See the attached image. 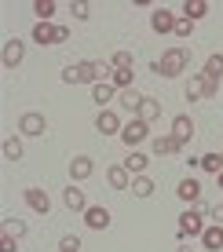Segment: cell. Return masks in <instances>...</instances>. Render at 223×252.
<instances>
[{
	"mask_svg": "<svg viewBox=\"0 0 223 252\" xmlns=\"http://www.w3.org/2000/svg\"><path fill=\"white\" fill-rule=\"evenodd\" d=\"M59 252H81V238H77V234H66V238L59 241Z\"/></svg>",
	"mask_w": 223,
	"mask_h": 252,
	"instance_id": "cell-32",
	"label": "cell"
},
{
	"mask_svg": "<svg viewBox=\"0 0 223 252\" xmlns=\"http://www.w3.org/2000/svg\"><path fill=\"white\" fill-rule=\"evenodd\" d=\"M201 216H205V205H201V201H198V208H187V212L179 216V238H194V234H205Z\"/></svg>",
	"mask_w": 223,
	"mask_h": 252,
	"instance_id": "cell-2",
	"label": "cell"
},
{
	"mask_svg": "<svg viewBox=\"0 0 223 252\" xmlns=\"http://www.w3.org/2000/svg\"><path fill=\"white\" fill-rule=\"evenodd\" d=\"M216 187H220V190H223V172H220V176H216Z\"/></svg>",
	"mask_w": 223,
	"mask_h": 252,
	"instance_id": "cell-39",
	"label": "cell"
},
{
	"mask_svg": "<svg viewBox=\"0 0 223 252\" xmlns=\"http://www.w3.org/2000/svg\"><path fill=\"white\" fill-rule=\"evenodd\" d=\"M110 66H114V69H135V55H132L128 48H121V51H114Z\"/></svg>",
	"mask_w": 223,
	"mask_h": 252,
	"instance_id": "cell-25",
	"label": "cell"
},
{
	"mask_svg": "<svg viewBox=\"0 0 223 252\" xmlns=\"http://www.w3.org/2000/svg\"><path fill=\"white\" fill-rule=\"evenodd\" d=\"M33 40H37L40 48L55 44V26H51V22H37V26H33Z\"/></svg>",
	"mask_w": 223,
	"mask_h": 252,
	"instance_id": "cell-18",
	"label": "cell"
},
{
	"mask_svg": "<svg viewBox=\"0 0 223 252\" xmlns=\"http://www.w3.org/2000/svg\"><path fill=\"white\" fill-rule=\"evenodd\" d=\"M176 252H191V245H179V249H176Z\"/></svg>",
	"mask_w": 223,
	"mask_h": 252,
	"instance_id": "cell-40",
	"label": "cell"
},
{
	"mask_svg": "<svg viewBox=\"0 0 223 252\" xmlns=\"http://www.w3.org/2000/svg\"><path fill=\"white\" fill-rule=\"evenodd\" d=\"M183 15H187L191 22H198V19L209 15V4H205V0H187V4H183Z\"/></svg>",
	"mask_w": 223,
	"mask_h": 252,
	"instance_id": "cell-23",
	"label": "cell"
},
{
	"mask_svg": "<svg viewBox=\"0 0 223 252\" xmlns=\"http://www.w3.org/2000/svg\"><path fill=\"white\" fill-rule=\"evenodd\" d=\"M4 234H15V238H22V234H26V223L15 220V216H7V220H4Z\"/></svg>",
	"mask_w": 223,
	"mask_h": 252,
	"instance_id": "cell-31",
	"label": "cell"
},
{
	"mask_svg": "<svg viewBox=\"0 0 223 252\" xmlns=\"http://www.w3.org/2000/svg\"><path fill=\"white\" fill-rule=\"evenodd\" d=\"M150 30L154 33H172L176 30V15L168 11V7H158V11L150 15Z\"/></svg>",
	"mask_w": 223,
	"mask_h": 252,
	"instance_id": "cell-13",
	"label": "cell"
},
{
	"mask_svg": "<svg viewBox=\"0 0 223 252\" xmlns=\"http://www.w3.org/2000/svg\"><path fill=\"white\" fill-rule=\"evenodd\" d=\"M172 33H176V37H183V40L194 37V22H191V19H176V30H172Z\"/></svg>",
	"mask_w": 223,
	"mask_h": 252,
	"instance_id": "cell-33",
	"label": "cell"
},
{
	"mask_svg": "<svg viewBox=\"0 0 223 252\" xmlns=\"http://www.w3.org/2000/svg\"><path fill=\"white\" fill-rule=\"evenodd\" d=\"M22 197H26V205H30L33 212H40V216H48V212H51V197H48L40 187H30Z\"/></svg>",
	"mask_w": 223,
	"mask_h": 252,
	"instance_id": "cell-11",
	"label": "cell"
},
{
	"mask_svg": "<svg viewBox=\"0 0 223 252\" xmlns=\"http://www.w3.org/2000/svg\"><path fill=\"white\" fill-rule=\"evenodd\" d=\"M70 15H73V19H88V15H92V7L84 4V0H73V4H70Z\"/></svg>",
	"mask_w": 223,
	"mask_h": 252,
	"instance_id": "cell-35",
	"label": "cell"
},
{
	"mask_svg": "<svg viewBox=\"0 0 223 252\" xmlns=\"http://www.w3.org/2000/svg\"><path fill=\"white\" fill-rule=\"evenodd\" d=\"M33 15H37L40 22H48L51 15H55V0H37V4H33Z\"/></svg>",
	"mask_w": 223,
	"mask_h": 252,
	"instance_id": "cell-30",
	"label": "cell"
},
{
	"mask_svg": "<svg viewBox=\"0 0 223 252\" xmlns=\"http://www.w3.org/2000/svg\"><path fill=\"white\" fill-rule=\"evenodd\" d=\"M176 197H179V201H187V205H198V201H201V183H198V179H191V176L179 179Z\"/></svg>",
	"mask_w": 223,
	"mask_h": 252,
	"instance_id": "cell-7",
	"label": "cell"
},
{
	"mask_svg": "<svg viewBox=\"0 0 223 252\" xmlns=\"http://www.w3.org/2000/svg\"><path fill=\"white\" fill-rule=\"evenodd\" d=\"M209 216H212V223H220V227H223V201L212 205V208H209Z\"/></svg>",
	"mask_w": 223,
	"mask_h": 252,
	"instance_id": "cell-37",
	"label": "cell"
},
{
	"mask_svg": "<svg viewBox=\"0 0 223 252\" xmlns=\"http://www.w3.org/2000/svg\"><path fill=\"white\" fill-rule=\"evenodd\" d=\"M150 150L158 154V158H172V154H179V150H183V146H179V143H176L172 135H158V139H154V143H150Z\"/></svg>",
	"mask_w": 223,
	"mask_h": 252,
	"instance_id": "cell-16",
	"label": "cell"
},
{
	"mask_svg": "<svg viewBox=\"0 0 223 252\" xmlns=\"http://www.w3.org/2000/svg\"><path fill=\"white\" fill-rule=\"evenodd\" d=\"M22 55H26V44H22L19 37H15V40H7V44H4V55H0V59H4V66H7V69H15V66L22 63Z\"/></svg>",
	"mask_w": 223,
	"mask_h": 252,
	"instance_id": "cell-14",
	"label": "cell"
},
{
	"mask_svg": "<svg viewBox=\"0 0 223 252\" xmlns=\"http://www.w3.org/2000/svg\"><path fill=\"white\" fill-rule=\"evenodd\" d=\"M4 158L7 161H22V139L19 135H4Z\"/></svg>",
	"mask_w": 223,
	"mask_h": 252,
	"instance_id": "cell-24",
	"label": "cell"
},
{
	"mask_svg": "<svg viewBox=\"0 0 223 252\" xmlns=\"http://www.w3.org/2000/svg\"><path fill=\"white\" fill-rule=\"evenodd\" d=\"M139 117L147 121V125H154V121L161 117V102H158V99H150V95H147V99H143V106H139Z\"/></svg>",
	"mask_w": 223,
	"mask_h": 252,
	"instance_id": "cell-22",
	"label": "cell"
},
{
	"mask_svg": "<svg viewBox=\"0 0 223 252\" xmlns=\"http://www.w3.org/2000/svg\"><path fill=\"white\" fill-rule=\"evenodd\" d=\"M147 154H139V150H132V154H128V158H125V168L128 172H132V176H143V172H147Z\"/></svg>",
	"mask_w": 223,
	"mask_h": 252,
	"instance_id": "cell-19",
	"label": "cell"
},
{
	"mask_svg": "<svg viewBox=\"0 0 223 252\" xmlns=\"http://www.w3.org/2000/svg\"><path fill=\"white\" fill-rule=\"evenodd\" d=\"M114 95H117V88H114L110 81H102V84H92V99H96L99 106H106V102L114 99Z\"/></svg>",
	"mask_w": 223,
	"mask_h": 252,
	"instance_id": "cell-21",
	"label": "cell"
},
{
	"mask_svg": "<svg viewBox=\"0 0 223 252\" xmlns=\"http://www.w3.org/2000/svg\"><path fill=\"white\" fill-rule=\"evenodd\" d=\"M205 73H209V77H216V81L223 77V55H220V51H216V55H209V59H205Z\"/></svg>",
	"mask_w": 223,
	"mask_h": 252,
	"instance_id": "cell-29",
	"label": "cell"
},
{
	"mask_svg": "<svg viewBox=\"0 0 223 252\" xmlns=\"http://www.w3.org/2000/svg\"><path fill=\"white\" fill-rule=\"evenodd\" d=\"M0 252H19V238L15 234H0Z\"/></svg>",
	"mask_w": 223,
	"mask_h": 252,
	"instance_id": "cell-34",
	"label": "cell"
},
{
	"mask_svg": "<svg viewBox=\"0 0 223 252\" xmlns=\"http://www.w3.org/2000/svg\"><path fill=\"white\" fill-rule=\"evenodd\" d=\"M63 205L70 208V212H88V197H84V190L77 187V183H70L63 190Z\"/></svg>",
	"mask_w": 223,
	"mask_h": 252,
	"instance_id": "cell-6",
	"label": "cell"
},
{
	"mask_svg": "<svg viewBox=\"0 0 223 252\" xmlns=\"http://www.w3.org/2000/svg\"><path fill=\"white\" fill-rule=\"evenodd\" d=\"M96 128H99V132L102 135H121V117H117L114 114V110H99V117H96Z\"/></svg>",
	"mask_w": 223,
	"mask_h": 252,
	"instance_id": "cell-8",
	"label": "cell"
},
{
	"mask_svg": "<svg viewBox=\"0 0 223 252\" xmlns=\"http://www.w3.org/2000/svg\"><path fill=\"white\" fill-rule=\"evenodd\" d=\"M191 55H194L191 48H168L165 55L154 63V73L158 77H179L187 66H191Z\"/></svg>",
	"mask_w": 223,
	"mask_h": 252,
	"instance_id": "cell-1",
	"label": "cell"
},
{
	"mask_svg": "<svg viewBox=\"0 0 223 252\" xmlns=\"http://www.w3.org/2000/svg\"><path fill=\"white\" fill-rule=\"evenodd\" d=\"M143 99H147V95H139L135 88H128V92H121V95H117V102H121V110H128V114H132V117H139V106H143Z\"/></svg>",
	"mask_w": 223,
	"mask_h": 252,
	"instance_id": "cell-17",
	"label": "cell"
},
{
	"mask_svg": "<svg viewBox=\"0 0 223 252\" xmlns=\"http://www.w3.org/2000/svg\"><path fill=\"white\" fill-rule=\"evenodd\" d=\"M198 99H205V95H201V84L191 77V84H187V102H198Z\"/></svg>",
	"mask_w": 223,
	"mask_h": 252,
	"instance_id": "cell-36",
	"label": "cell"
},
{
	"mask_svg": "<svg viewBox=\"0 0 223 252\" xmlns=\"http://www.w3.org/2000/svg\"><path fill=\"white\" fill-rule=\"evenodd\" d=\"M147 135H150V125H147L143 117H132V121H128V125L121 128V143L128 146V150H132V146H139Z\"/></svg>",
	"mask_w": 223,
	"mask_h": 252,
	"instance_id": "cell-3",
	"label": "cell"
},
{
	"mask_svg": "<svg viewBox=\"0 0 223 252\" xmlns=\"http://www.w3.org/2000/svg\"><path fill=\"white\" fill-rule=\"evenodd\" d=\"M132 172L125 168V164H110V172H106V183L114 187V190H132Z\"/></svg>",
	"mask_w": 223,
	"mask_h": 252,
	"instance_id": "cell-9",
	"label": "cell"
},
{
	"mask_svg": "<svg viewBox=\"0 0 223 252\" xmlns=\"http://www.w3.org/2000/svg\"><path fill=\"white\" fill-rule=\"evenodd\" d=\"M201 245H205V252H220L223 249V227H220V223H209V227H205Z\"/></svg>",
	"mask_w": 223,
	"mask_h": 252,
	"instance_id": "cell-15",
	"label": "cell"
},
{
	"mask_svg": "<svg viewBox=\"0 0 223 252\" xmlns=\"http://www.w3.org/2000/svg\"><path fill=\"white\" fill-rule=\"evenodd\" d=\"M66 40H70V30H66V26H55V44H66Z\"/></svg>",
	"mask_w": 223,
	"mask_h": 252,
	"instance_id": "cell-38",
	"label": "cell"
},
{
	"mask_svg": "<svg viewBox=\"0 0 223 252\" xmlns=\"http://www.w3.org/2000/svg\"><path fill=\"white\" fill-rule=\"evenodd\" d=\"M201 172L220 176V172H223V158H220V154H205V158H201Z\"/></svg>",
	"mask_w": 223,
	"mask_h": 252,
	"instance_id": "cell-28",
	"label": "cell"
},
{
	"mask_svg": "<svg viewBox=\"0 0 223 252\" xmlns=\"http://www.w3.org/2000/svg\"><path fill=\"white\" fill-rule=\"evenodd\" d=\"M84 227H88V230H106L110 227V212L102 205H88V212H84Z\"/></svg>",
	"mask_w": 223,
	"mask_h": 252,
	"instance_id": "cell-10",
	"label": "cell"
},
{
	"mask_svg": "<svg viewBox=\"0 0 223 252\" xmlns=\"http://www.w3.org/2000/svg\"><path fill=\"white\" fill-rule=\"evenodd\" d=\"M132 77H135V69H114V88H121V92H128L132 88Z\"/></svg>",
	"mask_w": 223,
	"mask_h": 252,
	"instance_id": "cell-27",
	"label": "cell"
},
{
	"mask_svg": "<svg viewBox=\"0 0 223 252\" xmlns=\"http://www.w3.org/2000/svg\"><path fill=\"white\" fill-rule=\"evenodd\" d=\"M150 194H154V179L135 176V179H132V197H150Z\"/></svg>",
	"mask_w": 223,
	"mask_h": 252,
	"instance_id": "cell-26",
	"label": "cell"
},
{
	"mask_svg": "<svg viewBox=\"0 0 223 252\" xmlns=\"http://www.w3.org/2000/svg\"><path fill=\"white\" fill-rule=\"evenodd\" d=\"M194 81L201 84V95H205V99H216V95H220V81H216V77H209L205 69H201L198 77H194Z\"/></svg>",
	"mask_w": 223,
	"mask_h": 252,
	"instance_id": "cell-20",
	"label": "cell"
},
{
	"mask_svg": "<svg viewBox=\"0 0 223 252\" xmlns=\"http://www.w3.org/2000/svg\"><path fill=\"white\" fill-rule=\"evenodd\" d=\"M168 135H172L179 146H187V143L194 139V121L187 117V114H176V117H172V132H168Z\"/></svg>",
	"mask_w": 223,
	"mask_h": 252,
	"instance_id": "cell-5",
	"label": "cell"
},
{
	"mask_svg": "<svg viewBox=\"0 0 223 252\" xmlns=\"http://www.w3.org/2000/svg\"><path fill=\"white\" fill-rule=\"evenodd\" d=\"M48 132V121H44V114H22L19 117V135H44Z\"/></svg>",
	"mask_w": 223,
	"mask_h": 252,
	"instance_id": "cell-4",
	"label": "cell"
},
{
	"mask_svg": "<svg viewBox=\"0 0 223 252\" xmlns=\"http://www.w3.org/2000/svg\"><path fill=\"white\" fill-rule=\"evenodd\" d=\"M92 172H96V161L88 158V154H77V158H70V179L77 183V179H88Z\"/></svg>",
	"mask_w": 223,
	"mask_h": 252,
	"instance_id": "cell-12",
	"label": "cell"
},
{
	"mask_svg": "<svg viewBox=\"0 0 223 252\" xmlns=\"http://www.w3.org/2000/svg\"><path fill=\"white\" fill-rule=\"evenodd\" d=\"M220 158H223V150H220Z\"/></svg>",
	"mask_w": 223,
	"mask_h": 252,
	"instance_id": "cell-41",
	"label": "cell"
}]
</instances>
